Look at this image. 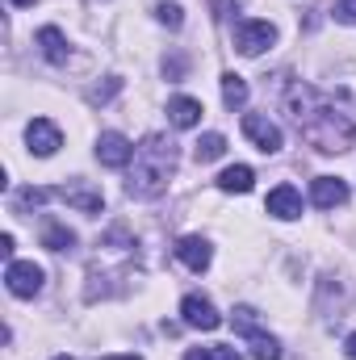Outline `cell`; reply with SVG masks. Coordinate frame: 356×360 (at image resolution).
Returning <instances> with one entry per match:
<instances>
[{
  "label": "cell",
  "mask_w": 356,
  "mask_h": 360,
  "mask_svg": "<svg viewBox=\"0 0 356 360\" xmlns=\"http://www.w3.org/2000/svg\"><path fill=\"white\" fill-rule=\"evenodd\" d=\"M285 113L298 126V134L314 151H323V155H340V151L356 147V122L331 96H323V92L310 89V84H289V92H285Z\"/></svg>",
  "instance_id": "obj_1"
},
{
  "label": "cell",
  "mask_w": 356,
  "mask_h": 360,
  "mask_svg": "<svg viewBox=\"0 0 356 360\" xmlns=\"http://www.w3.org/2000/svg\"><path fill=\"white\" fill-rule=\"evenodd\" d=\"M177 176V143L168 134H147L134 147V164L126 176V193L139 201H151L168 188V180Z\"/></svg>",
  "instance_id": "obj_2"
},
{
  "label": "cell",
  "mask_w": 356,
  "mask_h": 360,
  "mask_svg": "<svg viewBox=\"0 0 356 360\" xmlns=\"http://www.w3.org/2000/svg\"><path fill=\"white\" fill-rule=\"evenodd\" d=\"M231 327H235V335H239V340H248V348H252V356H256V360H281V344H276L265 327H260V314H256L252 306H235Z\"/></svg>",
  "instance_id": "obj_3"
},
{
  "label": "cell",
  "mask_w": 356,
  "mask_h": 360,
  "mask_svg": "<svg viewBox=\"0 0 356 360\" xmlns=\"http://www.w3.org/2000/svg\"><path fill=\"white\" fill-rule=\"evenodd\" d=\"M180 319H184V327H197V331H218V327H222V314H218L214 302L201 297V293H184Z\"/></svg>",
  "instance_id": "obj_4"
},
{
  "label": "cell",
  "mask_w": 356,
  "mask_h": 360,
  "mask_svg": "<svg viewBox=\"0 0 356 360\" xmlns=\"http://www.w3.org/2000/svg\"><path fill=\"white\" fill-rule=\"evenodd\" d=\"M276 42V30L268 25V21H256V17H248V21H239L235 25V46H239V55H260Z\"/></svg>",
  "instance_id": "obj_5"
},
{
  "label": "cell",
  "mask_w": 356,
  "mask_h": 360,
  "mask_svg": "<svg viewBox=\"0 0 356 360\" xmlns=\"http://www.w3.org/2000/svg\"><path fill=\"white\" fill-rule=\"evenodd\" d=\"M4 285H8L13 297H34V293L42 289V269H38L34 260H8Z\"/></svg>",
  "instance_id": "obj_6"
},
{
  "label": "cell",
  "mask_w": 356,
  "mask_h": 360,
  "mask_svg": "<svg viewBox=\"0 0 356 360\" xmlns=\"http://www.w3.org/2000/svg\"><path fill=\"white\" fill-rule=\"evenodd\" d=\"M96 160H101L105 168H126V164L134 160V147H130V139H126V134L105 130V134L96 139Z\"/></svg>",
  "instance_id": "obj_7"
},
{
  "label": "cell",
  "mask_w": 356,
  "mask_h": 360,
  "mask_svg": "<svg viewBox=\"0 0 356 360\" xmlns=\"http://www.w3.org/2000/svg\"><path fill=\"white\" fill-rule=\"evenodd\" d=\"M243 134L256 143V151H265V155H276L281 151V130L268 122L265 113H243Z\"/></svg>",
  "instance_id": "obj_8"
},
{
  "label": "cell",
  "mask_w": 356,
  "mask_h": 360,
  "mask_svg": "<svg viewBox=\"0 0 356 360\" xmlns=\"http://www.w3.org/2000/svg\"><path fill=\"white\" fill-rule=\"evenodd\" d=\"M25 143H30V151H34V155H55V151L63 147V134H59V126H55V122L34 117V122L25 126Z\"/></svg>",
  "instance_id": "obj_9"
},
{
  "label": "cell",
  "mask_w": 356,
  "mask_h": 360,
  "mask_svg": "<svg viewBox=\"0 0 356 360\" xmlns=\"http://www.w3.org/2000/svg\"><path fill=\"white\" fill-rule=\"evenodd\" d=\"M265 210L272 218H281V222H293V218H302V197H298L293 184H276V188L268 193Z\"/></svg>",
  "instance_id": "obj_10"
},
{
  "label": "cell",
  "mask_w": 356,
  "mask_h": 360,
  "mask_svg": "<svg viewBox=\"0 0 356 360\" xmlns=\"http://www.w3.org/2000/svg\"><path fill=\"white\" fill-rule=\"evenodd\" d=\"M177 260L193 272H205L210 260H214V252H210V243L201 235H184V239H177Z\"/></svg>",
  "instance_id": "obj_11"
},
{
  "label": "cell",
  "mask_w": 356,
  "mask_h": 360,
  "mask_svg": "<svg viewBox=\"0 0 356 360\" xmlns=\"http://www.w3.org/2000/svg\"><path fill=\"white\" fill-rule=\"evenodd\" d=\"M310 201L319 205V210H336V205H344L348 201V184L340 176H319L310 184Z\"/></svg>",
  "instance_id": "obj_12"
},
{
  "label": "cell",
  "mask_w": 356,
  "mask_h": 360,
  "mask_svg": "<svg viewBox=\"0 0 356 360\" xmlns=\"http://www.w3.org/2000/svg\"><path fill=\"white\" fill-rule=\"evenodd\" d=\"M38 46H42V55H46L51 63H68V55H72L59 25H42V30H38Z\"/></svg>",
  "instance_id": "obj_13"
},
{
  "label": "cell",
  "mask_w": 356,
  "mask_h": 360,
  "mask_svg": "<svg viewBox=\"0 0 356 360\" xmlns=\"http://www.w3.org/2000/svg\"><path fill=\"white\" fill-rule=\"evenodd\" d=\"M168 117H172V126H180V130L197 126V122H201V101H193V96H172V101H168Z\"/></svg>",
  "instance_id": "obj_14"
},
{
  "label": "cell",
  "mask_w": 356,
  "mask_h": 360,
  "mask_svg": "<svg viewBox=\"0 0 356 360\" xmlns=\"http://www.w3.org/2000/svg\"><path fill=\"white\" fill-rule=\"evenodd\" d=\"M252 184H256V172H252L248 164H235V168H227V172L218 176V188H222V193H252Z\"/></svg>",
  "instance_id": "obj_15"
},
{
  "label": "cell",
  "mask_w": 356,
  "mask_h": 360,
  "mask_svg": "<svg viewBox=\"0 0 356 360\" xmlns=\"http://www.w3.org/2000/svg\"><path fill=\"white\" fill-rule=\"evenodd\" d=\"M193 155H197V164L222 160V155H227V139H222V134H201V139L193 143Z\"/></svg>",
  "instance_id": "obj_16"
},
{
  "label": "cell",
  "mask_w": 356,
  "mask_h": 360,
  "mask_svg": "<svg viewBox=\"0 0 356 360\" xmlns=\"http://www.w3.org/2000/svg\"><path fill=\"white\" fill-rule=\"evenodd\" d=\"M222 101H227V109H243L248 105V80L235 76V72H227L222 76Z\"/></svg>",
  "instance_id": "obj_17"
},
{
  "label": "cell",
  "mask_w": 356,
  "mask_h": 360,
  "mask_svg": "<svg viewBox=\"0 0 356 360\" xmlns=\"http://www.w3.org/2000/svg\"><path fill=\"white\" fill-rule=\"evenodd\" d=\"M42 248H51V252H68V248H76V231H68L63 222H51V226L42 231Z\"/></svg>",
  "instance_id": "obj_18"
},
{
  "label": "cell",
  "mask_w": 356,
  "mask_h": 360,
  "mask_svg": "<svg viewBox=\"0 0 356 360\" xmlns=\"http://www.w3.org/2000/svg\"><path fill=\"white\" fill-rule=\"evenodd\" d=\"M184 360H239V352L227 348V344H214V348H189Z\"/></svg>",
  "instance_id": "obj_19"
},
{
  "label": "cell",
  "mask_w": 356,
  "mask_h": 360,
  "mask_svg": "<svg viewBox=\"0 0 356 360\" xmlns=\"http://www.w3.org/2000/svg\"><path fill=\"white\" fill-rule=\"evenodd\" d=\"M155 17H160L168 30H180V25H184V13H180V4H155Z\"/></svg>",
  "instance_id": "obj_20"
},
{
  "label": "cell",
  "mask_w": 356,
  "mask_h": 360,
  "mask_svg": "<svg viewBox=\"0 0 356 360\" xmlns=\"http://www.w3.org/2000/svg\"><path fill=\"white\" fill-rule=\"evenodd\" d=\"M117 89H122V80H117V76H109V84L92 89V92H89V101H92V105H105V101H109V96H113Z\"/></svg>",
  "instance_id": "obj_21"
},
{
  "label": "cell",
  "mask_w": 356,
  "mask_h": 360,
  "mask_svg": "<svg viewBox=\"0 0 356 360\" xmlns=\"http://www.w3.org/2000/svg\"><path fill=\"white\" fill-rule=\"evenodd\" d=\"M336 21L356 25V0H336Z\"/></svg>",
  "instance_id": "obj_22"
},
{
  "label": "cell",
  "mask_w": 356,
  "mask_h": 360,
  "mask_svg": "<svg viewBox=\"0 0 356 360\" xmlns=\"http://www.w3.org/2000/svg\"><path fill=\"white\" fill-rule=\"evenodd\" d=\"M0 256L13 260V235H0Z\"/></svg>",
  "instance_id": "obj_23"
},
{
  "label": "cell",
  "mask_w": 356,
  "mask_h": 360,
  "mask_svg": "<svg viewBox=\"0 0 356 360\" xmlns=\"http://www.w3.org/2000/svg\"><path fill=\"white\" fill-rule=\"evenodd\" d=\"M344 352H348V360H356V331L344 340Z\"/></svg>",
  "instance_id": "obj_24"
},
{
  "label": "cell",
  "mask_w": 356,
  "mask_h": 360,
  "mask_svg": "<svg viewBox=\"0 0 356 360\" xmlns=\"http://www.w3.org/2000/svg\"><path fill=\"white\" fill-rule=\"evenodd\" d=\"M8 4H17V8H25V4H34V0H8Z\"/></svg>",
  "instance_id": "obj_25"
},
{
  "label": "cell",
  "mask_w": 356,
  "mask_h": 360,
  "mask_svg": "<svg viewBox=\"0 0 356 360\" xmlns=\"http://www.w3.org/2000/svg\"><path fill=\"white\" fill-rule=\"evenodd\" d=\"M101 360H139V356H101Z\"/></svg>",
  "instance_id": "obj_26"
},
{
  "label": "cell",
  "mask_w": 356,
  "mask_h": 360,
  "mask_svg": "<svg viewBox=\"0 0 356 360\" xmlns=\"http://www.w3.org/2000/svg\"><path fill=\"white\" fill-rule=\"evenodd\" d=\"M55 360H72V356H55Z\"/></svg>",
  "instance_id": "obj_27"
}]
</instances>
